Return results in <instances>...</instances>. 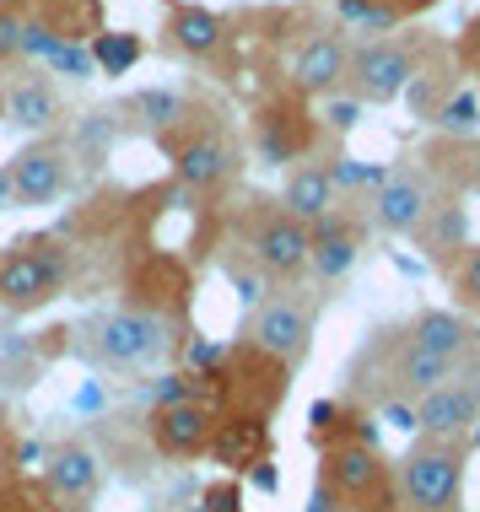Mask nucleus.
<instances>
[{
  "mask_svg": "<svg viewBox=\"0 0 480 512\" xmlns=\"http://www.w3.org/2000/svg\"><path fill=\"white\" fill-rule=\"evenodd\" d=\"M416 44L410 38H367V44L351 49V71H346V87L362 108L373 103H394L405 98V87L416 81Z\"/></svg>",
  "mask_w": 480,
  "mask_h": 512,
  "instance_id": "8",
  "label": "nucleus"
},
{
  "mask_svg": "<svg viewBox=\"0 0 480 512\" xmlns=\"http://www.w3.org/2000/svg\"><path fill=\"white\" fill-rule=\"evenodd\" d=\"M211 459L222 469H243L249 475L254 464L270 459V415H243V410H222L211 437Z\"/></svg>",
  "mask_w": 480,
  "mask_h": 512,
  "instance_id": "20",
  "label": "nucleus"
},
{
  "mask_svg": "<svg viewBox=\"0 0 480 512\" xmlns=\"http://www.w3.org/2000/svg\"><path fill=\"white\" fill-rule=\"evenodd\" d=\"M162 44L178 60H211L227 44V17L195 0H162Z\"/></svg>",
  "mask_w": 480,
  "mask_h": 512,
  "instance_id": "17",
  "label": "nucleus"
},
{
  "mask_svg": "<svg viewBox=\"0 0 480 512\" xmlns=\"http://www.w3.org/2000/svg\"><path fill=\"white\" fill-rule=\"evenodd\" d=\"M27 0H0V65L22 60V44H27Z\"/></svg>",
  "mask_w": 480,
  "mask_h": 512,
  "instance_id": "27",
  "label": "nucleus"
},
{
  "mask_svg": "<svg viewBox=\"0 0 480 512\" xmlns=\"http://www.w3.org/2000/svg\"><path fill=\"white\" fill-rule=\"evenodd\" d=\"M389 6H394V17H427V11H437V6H443V0H389Z\"/></svg>",
  "mask_w": 480,
  "mask_h": 512,
  "instance_id": "34",
  "label": "nucleus"
},
{
  "mask_svg": "<svg viewBox=\"0 0 480 512\" xmlns=\"http://www.w3.org/2000/svg\"><path fill=\"white\" fill-rule=\"evenodd\" d=\"M313 335H319V313H313L303 297H292V292H276V297L254 302L249 324H243V340L259 345L265 356H276V362L292 367V372L308 362Z\"/></svg>",
  "mask_w": 480,
  "mask_h": 512,
  "instance_id": "6",
  "label": "nucleus"
},
{
  "mask_svg": "<svg viewBox=\"0 0 480 512\" xmlns=\"http://www.w3.org/2000/svg\"><path fill=\"white\" fill-rule=\"evenodd\" d=\"M362 200H351V205H335L324 221H313L308 227V270L319 275V281H340L351 265H356V254H362V243H367V211H356Z\"/></svg>",
  "mask_w": 480,
  "mask_h": 512,
  "instance_id": "13",
  "label": "nucleus"
},
{
  "mask_svg": "<svg viewBox=\"0 0 480 512\" xmlns=\"http://www.w3.org/2000/svg\"><path fill=\"white\" fill-rule=\"evenodd\" d=\"M432 200H437V189H432L427 173L421 168H394L373 195H367V216H373V227L389 232V238H416V227L427 221Z\"/></svg>",
  "mask_w": 480,
  "mask_h": 512,
  "instance_id": "12",
  "label": "nucleus"
},
{
  "mask_svg": "<svg viewBox=\"0 0 480 512\" xmlns=\"http://www.w3.org/2000/svg\"><path fill=\"white\" fill-rule=\"evenodd\" d=\"M416 248L427 254V265H437L448 275V270H454V259L470 248V205H464L459 195H437L427 221L416 227Z\"/></svg>",
  "mask_w": 480,
  "mask_h": 512,
  "instance_id": "19",
  "label": "nucleus"
},
{
  "mask_svg": "<svg viewBox=\"0 0 480 512\" xmlns=\"http://www.w3.org/2000/svg\"><path fill=\"white\" fill-rule=\"evenodd\" d=\"M216 421H222V410H216L211 399H173V405H157L146 415V437H152L157 459L189 464V459H205V453H211Z\"/></svg>",
  "mask_w": 480,
  "mask_h": 512,
  "instance_id": "10",
  "label": "nucleus"
},
{
  "mask_svg": "<svg viewBox=\"0 0 480 512\" xmlns=\"http://www.w3.org/2000/svg\"><path fill=\"white\" fill-rule=\"evenodd\" d=\"M464 464H470V442L416 437L400 453V464H394L400 512H459L464 507Z\"/></svg>",
  "mask_w": 480,
  "mask_h": 512,
  "instance_id": "2",
  "label": "nucleus"
},
{
  "mask_svg": "<svg viewBox=\"0 0 480 512\" xmlns=\"http://www.w3.org/2000/svg\"><path fill=\"white\" fill-rule=\"evenodd\" d=\"M405 340L459 367L464 356L480 345V329H475V318H464L459 308H427V313H416V318L405 324Z\"/></svg>",
  "mask_w": 480,
  "mask_h": 512,
  "instance_id": "21",
  "label": "nucleus"
},
{
  "mask_svg": "<svg viewBox=\"0 0 480 512\" xmlns=\"http://www.w3.org/2000/svg\"><path fill=\"white\" fill-rule=\"evenodd\" d=\"M162 157L184 189H227L243 168V146L211 108H189L184 119L162 135Z\"/></svg>",
  "mask_w": 480,
  "mask_h": 512,
  "instance_id": "1",
  "label": "nucleus"
},
{
  "mask_svg": "<svg viewBox=\"0 0 480 512\" xmlns=\"http://www.w3.org/2000/svg\"><path fill=\"white\" fill-rule=\"evenodd\" d=\"M87 345H92L98 362L119 367V372H135V367L162 362V351H168V324H162L152 308H114V313L92 318Z\"/></svg>",
  "mask_w": 480,
  "mask_h": 512,
  "instance_id": "7",
  "label": "nucleus"
},
{
  "mask_svg": "<svg viewBox=\"0 0 480 512\" xmlns=\"http://www.w3.org/2000/svg\"><path fill=\"white\" fill-rule=\"evenodd\" d=\"M60 87L49 81V71H17L0 81V119L17 124L22 135H49L60 124Z\"/></svg>",
  "mask_w": 480,
  "mask_h": 512,
  "instance_id": "16",
  "label": "nucleus"
},
{
  "mask_svg": "<svg viewBox=\"0 0 480 512\" xmlns=\"http://www.w3.org/2000/svg\"><path fill=\"white\" fill-rule=\"evenodd\" d=\"M340 512H351V507H340Z\"/></svg>",
  "mask_w": 480,
  "mask_h": 512,
  "instance_id": "39",
  "label": "nucleus"
},
{
  "mask_svg": "<svg viewBox=\"0 0 480 512\" xmlns=\"http://www.w3.org/2000/svg\"><path fill=\"white\" fill-rule=\"evenodd\" d=\"M200 512H243V491L238 480H227V486H211L200 496Z\"/></svg>",
  "mask_w": 480,
  "mask_h": 512,
  "instance_id": "31",
  "label": "nucleus"
},
{
  "mask_svg": "<svg viewBox=\"0 0 480 512\" xmlns=\"http://www.w3.org/2000/svg\"><path fill=\"white\" fill-rule=\"evenodd\" d=\"M443 281H448V292H454V308H459L464 318H480V243L464 248Z\"/></svg>",
  "mask_w": 480,
  "mask_h": 512,
  "instance_id": "26",
  "label": "nucleus"
},
{
  "mask_svg": "<svg viewBox=\"0 0 480 512\" xmlns=\"http://www.w3.org/2000/svg\"><path fill=\"white\" fill-rule=\"evenodd\" d=\"M0 502H6V486H0Z\"/></svg>",
  "mask_w": 480,
  "mask_h": 512,
  "instance_id": "38",
  "label": "nucleus"
},
{
  "mask_svg": "<svg viewBox=\"0 0 480 512\" xmlns=\"http://www.w3.org/2000/svg\"><path fill=\"white\" fill-rule=\"evenodd\" d=\"M303 512H340V496L324 486V480H313V491H308V507Z\"/></svg>",
  "mask_w": 480,
  "mask_h": 512,
  "instance_id": "33",
  "label": "nucleus"
},
{
  "mask_svg": "<svg viewBox=\"0 0 480 512\" xmlns=\"http://www.w3.org/2000/svg\"><path fill=\"white\" fill-rule=\"evenodd\" d=\"M125 108H130V119L141 124V130L152 135V141H162V135H168L173 124L184 119L195 103H189L178 87H141V92H135V98H130Z\"/></svg>",
  "mask_w": 480,
  "mask_h": 512,
  "instance_id": "23",
  "label": "nucleus"
},
{
  "mask_svg": "<svg viewBox=\"0 0 480 512\" xmlns=\"http://www.w3.org/2000/svg\"><path fill=\"white\" fill-rule=\"evenodd\" d=\"M87 49H92V65H98L103 76H125L130 65L146 54L141 38H135V33H119V27H108V33H98Z\"/></svg>",
  "mask_w": 480,
  "mask_h": 512,
  "instance_id": "25",
  "label": "nucleus"
},
{
  "mask_svg": "<svg viewBox=\"0 0 480 512\" xmlns=\"http://www.w3.org/2000/svg\"><path fill=\"white\" fill-rule=\"evenodd\" d=\"M324 124H329L335 135H351L356 124H362V103L346 98V92H340V98H329V103H324Z\"/></svg>",
  "mask_w": 480,
  "mask_h": 512,
  "instance_id": "29",
  "label": "nucleus"
},
{
  "mask_svg": "<svg viewBox=\"0 0 480 512\" xmlns=\"http://www.w3.org/2000/svg\"><path fill=\"white\" fill-rule=\"evenodd\" d=\"M265 211H254L249 221V259L259 275H270V281L292 286L308 275V227L297 216H286L281 205L259 200Z\"/></svg>",
  "mask_w": 480,
  "mask_h": 512,
  "instance_id": "9",
  "label": "nucleus"
},
{
  "mask_svg": "<svg viewBox=\"0 0 480 512\" xmlns=\"http://www.w3.org/2000/svg\"><path fill=\"white\" fill-rule=\"evenodd\" d=\"M114 135H119V124H114V114H108V108H103V114H87V124L76 130V146L92 151V168L103 162V151H108V141H114Z\"/></svg>",
  "mask_w": 480,
  "mask_h": 512,
  "instance_id": "28",
  "label": "nucleus"
},
{
  "mask_svg": "<svg viewBox=\"0 0 480 512\" xmlns=\"http://www.w3.org/2000/svg\"><path fill=\"white\" fill-rule=\"evenodd\" d=\"M249 480H254V486H265V491H276V486H281V475H276V464H270V459H265V464H254V469H249Z\"/></svg>",
  "mask_w": 480,
  "mask_h": 512,
  "instance_id": "35",
  "label": "nucleus"
},
{
  "mask_svg": "<svg viewBox=\"0 0 480 512\" xmlns=\"http://www.w3.org/2000/svg\"><path fill=\"white\" fill-rule=\"evenodd\" d=\"M11 200V168H0V205Z\"/></svg>",
  "mask_w": 480,
  "mask_h": 512,
  "instance_id": "36",
  "label": "nucleus"
},
{
  "mask_svg": "<svg viewBox=\"0 0 480 512\" xmlns=\"http://www.w3.org/2000/svg\"><path fill=\"white\" fill-rule=\"evenodd\" d=\"M319 119L308 114V98L286 92V98H265L254 108L249 141L254 157L265 168H297V162H313V146H319Z\"/></svg>",
  "mask_w": 480,
  "mask_h": 512,
  "instance_id": "5",
  "label": "nucleus"
},
{
  "mask_svg": "<svg viewBox=\"0 0 480 512\" xmlns=\"http://www.w3.org/2000/svg\"><path fill=\"white\" fill-rule=\"evenodd\" d=\"M65 281H71V248L49 232L22 238L0 254V308L6 313H38L65 292Z\"/></svg>",
  "mask_w": 480,
  "mask_h": 512,
  "instance_id": "3",
  "label": "nucleus"
},
{
  "mask_svg": "<svg viewBox=\"0 0 480 512\" xmlns=\"http://www.w3.org/2000/svg\"><path fill=\"white\" fill-rule=\"evenodd\" d=\"M459 65H464V76L480 81V17L464 22V33H459Z\"/></svg>",
  "mask_w": 480,
  "mask_h": 512,
  "instance_id": "32",
  "label": "nucleus"
},
{
  "mask_svg": "<svg viewBox=\"0 0 480 512\" xmlns=\"http://www.w3.org/2000/svg\"><path fill=\"white\" fill-rule=\"evenodd\" d=\"M0 512H49V496L44 486H6V502H0Z\"/></svg>",
  "mask_w": 480,
  "mask_h": 512,
  "instance_id": "30",
  "label": "nucleus"
},
{
  "mask_svg": "<svg viewBox=\"0 0 480 512\" xmlns=\"http://www.w3.org/2000/svg\"><path fill=\"white\" fill-rule=\"evenodd\" d=\"M281 211L286 216H297L303 227H313V221H324L329 211L340 205V189H335V178H329V162H297V168H286L281 178Z\"/></svg>",
  "mask_w": 480,
  "mask_h": 512,
  "instance_id": "22",
  "label": "nucleus"
},
{
  "mask_svg": "<svg viewBox=\"0 0 480 512\" xmlns=\"http://www.w3.org/2000/svg\"><path fill=\"white\" fill-rule=\"evenodd\" d=\"M432 124H437V135H443V141H475V135H480V92L475 87H459L454 98L432 114Z\"/></svg>",
  "mask_w": 480,
  "mask_h": 512,
  "instance_id": "24",
  "label": "nucleus"
},
{
  "mask_svg": "<svg viewBox=\"0 0 480 512\" xmlns=\"http://www.w3.org/2000/svg\"><path fill=\"white\" fill-rule=\"evenodd\" d=\"M480 421V399L470 394V383L448 378L443 389H432L427 399H416V437L437 442H464Z\"/></svg>",
  "mask_w": 480,
  "mask_h": 512,
  "instance_id": "18",
  "label": "nucleus"
},
{
  "mask_svg": "<svg viewBox=\"0 0 480 512\" xmlns=\"http://www.w3.org/2000/svg\"><path fill=\"white\" fill-rule=\"evenodd\" d=\"M98 486H103V459H98L92 442L65 437L44 453V496H54V502H65V507H81V502L98 496Z\"/></svg>",
  "mask_w": 480,
  "mask_h": 512,
  "instance_id": "15",
  "label": "nucleus"
},
{
  "mask_svg": "<svg viewBox=\"0 0 480 512\" xmlns=\"http://www.w3.org/2000/svg\"><path fill=\"white\" fill-rule=\"evenodd\" d=\"M464 442H470V448H480V421H475V432H470V437H464Z\"/></svg>",
  "mask_w": 480,
  "mask_h": 512,
  "instance_id": "37",
  "label": "nucleus"
},
{
  "mask_svg": "<svg viewBox=\"0 0 480 512\" xmlns=\"http://www.w3.org/2000/svg\"><path fill=\"white\" fill-rule=\"evenodd\" d=\"M346 71H351L346 38L329 33V27H313L292 54V92L297 98H324L329 103V98L346 92Z\"/></svg>",
  "mask_w": 480,
  "mask_h": 512,
  "instance_id": "14",
  "label": "nucleus"
},
{
  "mask_svg": "<svg viewBox=\"0 0 480 512\" xmlns=\"http://www.w3.org/2000/svg\"><path fill=\"white\" fill-rule=\"evenodd\" d=\"M319 480L351 512H400L394 464L378 448H367V442H329V448H319Z\"/></svg>",
  "mask_w": 480,
  "mask_h": 512,
  "instance_id": "4",
  "label": "nucleus"
},
{
  "mask_svg": "<svg viewBox=\"0 0 480 512\" xmlns=\"http://www.w3.org/2000/svg\"><path fill=\"white\" fill-rule=\"evenodd\" d=\"M71 146L54 141V135H38V141H27L17 157H11V200L22 205V211H44L71 189Z\"/></svg>",
  "mask_w": 480,
  "mask_h": 512,
  "instance_id": "11",
  "label": "nucleus"
}]
</instances>
